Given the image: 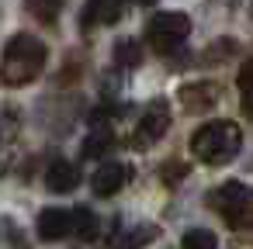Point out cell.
<instances>
[{"label":"cell","mask_w":253,"mask_h":249,"mask_svg":"<svg viewBox=\"0 0 253 249\" xmlns=\"http://www.w3.org/2000/svg\"><path fill=\"white\" fill-rule=\"evenodd\" d=\"M156 239V228L153 225H139L135 232H128L125 239H118V249H142L146 242H153Z\"/></svg>","instance_id":"2e32d148"},{"label":"cell","mask_w":253,"mask_h":249,"mask_svg":"<svg viewBox=\"0 0 253 249\" xmlns=\"http://www.w3.org/2000/svg\"><path fill=\"white\" fill-rule=\"evenodd\" d=\"M243 149V132L236 121H208L191 135V156L205 166H225Z\"/></svg>","instance_id":"6da1fadb"},{"label":"cell","mask_w":253,"mask_h":249,"mask_svg":"<svg viewBox=\"0 0 253 249\" xmlns=\"http://www.w3.org/2000/svg\"><path fill=\"white\" fill-rule=\"evenodd\" d=\"M184 173H187V166H184V163H170V166H163V170H160V180H163V183H177Z\"/></svg>","instance_id":"ac0fdd59"},{"label":"cell","mask_w":253,"mask_h":249,"mask_svg":"<svg viewBox=\"0 0 253 249\" xmlns=\"http://www.w3.org/2000/svg\"><path fill=\"white\" fill-rule=\"evenodd\" d=\"M236 83H239V97H243V114L253 118V59H246V63L239 66Z\"/></svg>","instance_id":"7c38bea8"},{"label":"cell","mask_w":253,"mask_h":249,"mask_svg":"<svg viewBox=\"0 0 253 249\" xmlns=\"http://www.w3.org/2000/svg\"><path fill=\"white\" fill-rule=\"evenodd\" d=\"M77 180H80V173L70 159H52L49 170H45V183H49L52 194H70L77 187Z\"/></svg>","instance_id":"9c48e42d"},{"label":"cell","mask_w":253,"mask_h":249,"mask_svg":"<svg viewBox=\"0 0 253 249\" xmlns=\"http://www.w3.org/2000/svg\"><path fill=\"white\" fill-rule=\"evenodd\" d=\"M115 63H118L122 70H135V66L142 63V49H139V42H135V38H122V42L115 45Z\"/></svg>","instance_id":"4fadbf2b"},{"label":"cell","mask_w":253,"mask_h":249,"mask_svg":"<svg viewBox=\"0 0 253 249\" xmlns=\"http://www.w3.org/2000/svg\"><path fill=\"white\" fill-rule=\"evenodd\" d=\"M187 35H191V18L180 14V11H163V14H156V18L149 21V28H146V38H149V45H153L160 56L177 52V49L187 42Z\"/></svg>","instance_id":"3957f363"},{"label":"cell","mask_w":253,"mask_h":249,"mask_svg":"<svg viewBox=\"0 0 253 249\" xmlns=\"http://www.w3.org/2000/svg\"><path fill=\"white\" fill-rule=\"evenodd\" d=\"M128 180H132V170L125 163H101V170L90 177V187L97 197H115Z\"/></svg>","instance_id":"52a82bcc"},{"label":"cell","mask_w":253,"mask_h":249,"mask_svg":"<svg viewBox=\"0 0 253 249\" xmlns=\"http://www.w3.org/2000/svg\"><path fill=\"white\" fill-rule=\"evenodd\" d=\"M28 4V14L39 18L42 25H52L59 18V7H63V0H25Z\"/></svg>","instance_id":"5bb4252c"},{"label":"cell","mask_w":253,"mask_h":249,"mask_svg":"<svg viewBox=\"0 0 253 249\" xmlns=\"http://www.w3.org/2000/svg\"><path fill=\"white\" fill-rule=\"evenodd\" d=\"M167 128H170V107H167V101H153V104L142 111L139 125H135L132 145H135V149H149V145H156V142L167 135Z\"/></svg>","instance_id":"277c9868"},{"label":"cell","mask_w":253,"mask_h":249,"mask_svg":"<svg viewBox=\"0 0 253 249\" xmlns=\"http://www.w3.org/2000/svg\"><path fill=\"white\" fill-rule=\"evenodd\" d=\"M132 4H156V0H132Z\"/></svg>","instance_id":"ffe728a7"},{"label":"cell","mask_w":253,"mask_h":249,"mask_svg":"<svg viewBox=\"0 0 253 249\" xmlns=\"http://www.w3.org/2000/svg\"><path fill=\"white\" fill-rule=\"evenodd\" d=\"M180 249H218V242L208 228H191V232H184Z\"/></svg>","instance_id":"9a60e30c"},{"label":"cell","mask_w":253,"mask_h":249,"mask_svg":"<svg viewBox=\"0 0 253 249\" xmlns=\"http://www.w3.org/2000/svg\"><path fill=\"white\" fill-rule=\"evenodd\" d=\"M225 221H229V228H253V204H250V208H243L239 214L225 218Z\"/></svg>","instance_id":"d6986e66"},{"label":"cell","mask_w":253,"mask_h":249,"mask_svg":"<svg viewBox=\"0 0 253 249\" xmlns=\"http://www.w3.org/2000/svg\"><path fill=\"white\" fill-rule=\"evenodd\" d=\"M250 204H253V190H250L246 183H239V180H225L222 187H211V194H208V208L222 211L225 218L239 214V211L250 208Z\"/></svg>","instance_id":"5b68a950"},{"label":"cell","mask_w":253,"mask_h":249,"mask_svg":"<svg viewBox=\"0 0 253 249\" xmlns=\"http://www.w3.org/2000/svg\"><path fill=\"white\" fill-rule=\"evenodd\" d=\"M73 232V211H63V208H45L39 214V235L45 242L52 239H66Z\"/></svg>","instance_id":"ba28073f"},{"label":"cell","mask_w":253,"mask_h":249,"mask_svg":"<svg viewBox=\"0 0 253 249\" xmlns=\"http://www.w3.org/2000/svg\"><path fill=\"white\" fill-rule=\"evenodd\" d=\"M45 59H49V49L42 38L35 35H14L4 49V83L7 87H25V83H35L45 70Z\"/></svg>","instance_id":"7a4b0ae2"},{"label":"cell","mask_w":253,"mask_h":249,"mask_svg":"<svg viewBox=\"0 0 253 249\" xmlns=\"http://www.w3.org/2000/svg\"><path fill=\"white\" fill-rule=\"evenodd\" d=\"M108 145H111V132H94L90 139H87V145H84V156H104L108 152Z\"/></svg>","instance_id":"e0dca14e"},{"label":"cell","mask_w":253,"mask_h":249,"mask_svg":"<svg viewBox=\"0 0 253 249\" xmlns=\"http://www.w3.org/2000/svg\"><path fill=\"white\" fill-rule=\"evenodd\" d=\"M73 232H77L80 242H94V239L101 235V221H97V214H94L90 208H77V211H73Z\"/></svg>","instance_id":"8fae6325"},{"label":"cell","mask_w":253,"mask_h":249,"mask_svg":"<svg viewBox=\"0 0 253 249\" xmlns=\"http://www.w3.org/2000/svg\"><path fill=\"white\" fill-rule=\"evenodd\" d=\"M218 97H222V90H218V83H211V80H194V83H184V87L177 90V101H180L187 111H208V107L218 104Z\"/></svg>","instance_id":"8992f818"},{"label":"cell","mask_w":253,"mask_h":249,"mask_svg":"<svg viewBox=\"0 0 253 249\" xmlns=\"http://www.w3.org/2000/svg\"><path fill=\"white\" fill-rule=\"evenodd\" d=\"M122 18V7L115 0H90L87 11H84V28H94V25H111Z\"/></svg>","instance_id":"30bf717a"}]
</instances>
